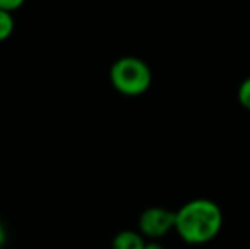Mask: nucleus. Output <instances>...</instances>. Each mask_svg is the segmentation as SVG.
I'll list each match as a JSON object with an SVG mask.
<instances>
[{
  "label": "nucleus",
  "instance_id": "obj_1",
  "mask_svg": "<svg viewBox=\"0 0 250 249\" xmlns=\"http://www.w3.org/2000/svg\"><path fill=\"white\" fill-rule=\"evenodd\" d=\"M225 215L211 198H192L174 212V230L182 243L204 246L220 236Z\"/></svg>",
  "mask_w": 250,
  "mask_h": 249
},
{
  "label": "nucleus",
  "instance_id": "obj_2",
  "mask_svg": "<svg viewBox=\"0 0 250 249\" xmlns=\"http://www.w3.org/2000/svg\"><path fill=\"white\" fill-rule=\"evenodd\" d=\"M109 80L116 92L126 97H138L148 92L153 82V73L145 60L133 55H126L111 65Z\"/></svg>",
  "mask_w": 250,
  "mask_h": 249
},
{
  "label": "nucleus",
  "instance_id": "obj_3",
  "mask_svg": "<svg viewBox=\"0 0 250 249\" xmlns=\"http://www.w3.org/2000/svg\"><path fill=\"white\" fill-rule=\"evenodd\" d=\"M174 230V212L165 206H148L138 217V232L145 239L165 237Z\"/></svg>",
  "mask_w": 250,
  "mask_h": 249
},
{
  "label": "nucleus",
  "instance_id": "obj_4",
  "mask_svg": "<svg viewBox=\"0 0 250 249\" xmlns=\"http://www.w3.org/2000/svg\"><path fill=\"white\" fill-rule=\"evenodd\" d=\"M146 239L138 230H121L112 237L111 249H145Z\"/></svg>",
  "mask_w": 250,
  "mask_h": 249
},
{
  "label": "nucleus",
  "instance_id": "obj_5",
  "mask_svg": "<svg viewBox=\"0 0 250 249\" xmlns=\"http://www.w3.org/2000/svg\"><path fill=\"white\" fill-rule=\"evenodd\" d=\"M14 29H16V21H14L12 12L0 9V43L9 40L12 36Z\"/></svg>",
  "mask_w": 250,
  "mask_h": 249
},
{
  "label": "nucleus",
  "instance_id": "obj_6",
  "mask_svg": "<svg viewBox=\"0 0 250 249\" xmlns=\"http://www.w3.org/2000/svg\"><path fill=\"white\" fill-rule=\"evenodd\" d=\"M237 99L244 110L250 111V77H247V79H244L240 82L237 91Z\"/></svg>",
  "mask_w": 250,
  "mask_h": 249
},
{
  "label": "nucleus",
  "instance_id": "obj_7",
  "mask_svg": "<svg viewBox=\"0 0 250 249\" xmlns=\"http://www.w3.org/2000/svg\"><path fill=\"white\" fill-rule=\"evenodd\" d=\"M26 0H0V9L7 10V12H16L17 9L24 5Z\"/></svg>",
  "mask_w": 250,
  "mask_h": 249
},
{
  "label": "nucleus",
  "instance_id": "obj_8",
  "mask_svg": "<svg viewBox=\"0 0 250 249\" xmlns=\"http://www.w3.org/2000/svg\"><path fill=\"white\" fill-rule=\"evenodd\" d=\"M145 249H165V248H164V244H162L158 239H146Z\"/></svg>",
  "mask_w": 250,
  "mask_h": 249
},
{
  "label": "nucleus",
  "instance_id": "obj_9",
  "mask_svg": "<svg viewBox=\"0 0 250 249\" xmlns=\"http://www.w3.org/2000/svg\"><path fill=\"white\" fill-rule=\"evenodd\" d=\"M5 243H7V230H5V226L0 222V249L5 246Z\"/></svg>",
  "mask_w": 250,
  "mask_h": 249
}]
</instances>
